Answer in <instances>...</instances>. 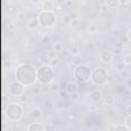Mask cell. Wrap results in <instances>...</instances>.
<instances>
[{
  "label": "cell",
  "mask_w": 131,
  "mask_h": 131,
  "mask_svg": "<svg viewBox=\"0 0 131 131\" xmlns=\"http://www.w3.org/2000/svg\"><path fill=\"white\" fill-rule=\"evenodd\" d=\"M126 84H127V87L131 89V78H128V80H127Z\"/></svg>",
  "instance_id": "obj_38"
},
{
  "label": "cell",
  "mask_w": 131,
  "mask_h": 131,
  "mask_svg": "<svg viewBox=\"0 0 131 131\" xmlns=\"http://www.w3.org/2000/svg\"><path fill=\"white\" fill-rule=\"evenodd\" d=\"M87 30L90 34H95L96 33V26L95 25H90V26H88Z\"/></svg>",
  "instance_id": "obj_29"
},
{
  "label": "cell",
  "mask_w": 131,
  "mask_h": 131,
  "mask_svg": "<svg viewBox=\"0 0 131 131\" xmlns=\"http://www.w3.org/2000/svg\"><path fill=\"white\" fill-rule=\"evenodd\" d=\"M86 47H87L88 49H90V50L94 49V46H93V44H91V43H87V44H86Z\"/></svg>",
  "instance_id": "obj_37"
},
{
  "label": "cell",
  "mask_w": 131,
  "mask_h": 131,
  "mask_svg": "<svg viewBox=\"0 0 131 131\" xmlns=\"http://www.w3.org/2000/svg\"><path fill=\"white\" fill-rule=\"evenodd\" d=\"M90 97L92 98L93 101H100L101 98H102V94H101V91L100 90H93L91 93H90Z\"/></svg>",
  "instance_id": "obj_12"
},
{
  "label": "cell",
  "mask_w": 131,
  "mask_h": 131,
  "mask_svg": "<svg viewBox=\"0 0 131 131\" xmlns=\"http://www.w3.org/2000/svg\"><path fill=\"white\" fill-rule=\"evenodd\" d=\"M105 4L107 5V7H108V8H117L119 5H121V2H120V1L108 0V1H105Z\"/></svg>",
  "instance_id": "obj_18"
},
{
  "label": "cell",
  "mask_w": 131,
  "mask_h": 131,
  "mask_svg": "<svg viewBox=\"0 0 131 131\" xmlns=\"http://www.w3.org/2000/svg\"><path fill=\"white\" fill-rule=\"evenodd\" d=\"M39 58H40L45 64H48V63H50V61H51L50 56H49V51H48V50H43V51L40 53Z\"/></svg>",
  "instance_id": "obj_11"
},
{
  "label": "cell",
  "mask_w": 131,
  "mask_h": 131,
  "mask_svg": "<svg viewBox=\"0 0 131 131\" xmlns=\"http://www.w3.org/2000/svg\"><path fill=\"white\" fill-rule=\"evenodd\" d=\"M108 77V72L103 68H95L91 74V81L95 85H103L106 83Z\"/></svg>",
  "instance_id": "obj_5"
},
{
  "label": "cell",
  "mask_w": 131,
  "mask_h": 131,
  "mask_svg": "<svg viewBox=\"0 0 131 131\" xmlns=\"http://www.w3.org/2000/svg\"><path fill=\"white\" fill-rule=\"evenodd\" d=\"M125 68H126V66H125L123 62H120V63L118 64V67H117V70H118V71H119V73H120L121 71L125 70Z\"/></svg>",
  "instance_id": "obj_33"
},
{
  "label": "cell",
  "mask_w": 131,
  "mask_h": 131,
  "mask_svg": "<svg viewBox=\"0 0 131 131\" xmlns=\"http://www.w3.org/2000/svg\"><path fill=\"white\" fill-rule=\"evenodd\" d=\"M28 131H45V130H44L43 125H41L40 123H33L29 125Z\"/></svg>",
  "instance_id": "obj_13"
},
{
  "label": "cell",
  "mask_w": 131,
  "mask_h": 131,
  "mask_svg": "<svg viewBox=\"0 0 131 131\" xmlns=\"http://www.w3.org/2000/svg\"><path fill=\"white\" fill-rule=\"evenodd\" d=\"M52 49L54 50V51H59V50H61L62 49V44H61V42H59V41H57V42H55L53 45H52Z\"/></svg>",
  "instance_id": "obj_21"
},
{
  "label": "cell",
  "mask_w": 131,
  "mask_h": 131,
  "mask_svg": "<svg viewBox=\"0 0 131 131\" xmlns=\"http://www.w3.org/2000/svg\"><path fill=\"white\" fill-rule=\"evenodd\" d=\"M69 51L73 54V55H76V54H79V47L76 43H72L69 45Z\"/></svg>",
  "instance_id": "obj_16"
},
{
  "label": "cell",
  "mask_w": 131,
  "mask_h": 131,
  "mask_svg": "<svg viewBox=\"0 0 131 131\" xmlns=\"http://www.w3.org/2000/svg\"><path fill=\"white\" fill-rule=\"evenodd\" d=\"M70 17H71L72 20H74V19H78V13H77V12H72V13L70 14Z\"/></svg>",
  "instance_id": "obj_35"
},
{
  "label": "cell",
  "mask_w": 131,
  "mask_h": 131,
  "mask_svg": "<svg viewBox=\"0 0 131 131\" xmlns=\"http://www.w3.org/2000/svg\"><path fill=\"white\" fill-rule=\"evenodd\" d=\"M67 131H69V130H67Z\"/></svg>",
  "instance_id": "obj_42"
},
{
  "label": "cell",
  "mask_w": 131,
  "mask_h": 131,
  "mask_svg": "<svg viewBox=\"0 0 131 131\" xmlns=\"http://www.w3.org/2000/svg\"><path fill=\"white\" fill-rule=\"evenodd\" d=\"M25 92V86L19 82H11L9 84V93L14 97H19Z\"/></svg>",
  "instance_id": "obj_7"
},
{
  "label": "cell",
  "mask_w": 131,
  "mask_h": 131,
  "mask_svg": "<svg viewBox=\"0 0 131 131\" xmlns=\"http://www.w3.org/2000/svg\"><path fill=\"white\" fill-rule=\"evenodd\" d=\"M15 78L17 82L23 84L25 87H28V86H31L35 82L37 78V73L33 66L23 64L16 69Z\"/></svg>",
  "instance_id": "obj_1"
},
{
  "label": "cell",
  "mask_w": 131,
  "mask_h": 131,
  "mask_svg": "<svg viewBox=\"0 0 131 131\" xmlns=\"http://www.w3.org/2000/svg\"><path fill=\"white\" fill-rule=\"evenodd\" d=\"M68 119H69L70 121L73 120V119H74V115H69V116H68Z\"/></svg>",
  "instance_id": "obj_41"
},
{
  "label": "cell",
  "mask_w": 131,
  "mask_h": 131,
  "mask_svg": "<svg viewBox=\"0 0 131 131\" xmlns=\"http://www.w3.org/2000/svg\"><path fill=\"white\" fill-rule=\"evenodd\" d=\"M28 98H29V96H28V94H23V95H20L19 97H17V100L19 101V102H21V103H24V102H27L28 101Z\"/></svg>",
  "instance_id": "obj_25"
},
{
  "label": "cell",
  "mask_w": 131,
  "mask_h": 131,
  "mask_svg": "<svg viewBox=\"0 0 131 131\" xmlns=\"http://www.w3.org/2000/svg\"><path fill=\"white\" fill-rule=\"evenodd\" d=\"M103 102L106 104V105H112L114 102H115V98L112 94H106L104 97H103Z\"/></svg>",
  "instance_id": "obj_17"
},
{
  "label": "cell",
  "mask_w": 131,
  "mask_h": 131,
  "mask_svg": "<svg viewBox=\"0 0 131 131\" xmlns=\"http://www.w3.org/2000/svg\"><path fill=\"white\" fill-rule=\"evenodd\" d=\"M126 113H127L129 116H131V104H129V105L127 106V108H126Z\"/></svg>",
  "instance_id": "obj_36"
},
{
  "label": "cell",
  "mask_w": 131,
  "mask_h": 131,
  "mask_svg": "<svg viewBox=\"0 0 131 131\" xmlns=\"http://www.w3.org/2000/svg\"><path fill=\"white\" fill-rule=\"evenodd\" d=\"M99 58L103 63H110L113 60V52L110 50H101L99 53Z\"/></svg>",
  "instance_id": "obj_8"
},
{
  "label": "cell",
  "mask_w": 131,
  "mask_h": 131,
  "mask_svg": "<svg viewBox=\"0 0 131 131\" xmlns=\"http://www.w3.org/2000/svg\"><path fill=\"white\" fill-rule=\"evenodd\" d=\"M13 29H15V26H14L13 24L8 25V30H13Z\"/></svg>",
  "instance_id": "obj_40"
},
{
  "label": "cell",
  "mask_w": 131,
  "mask_h": 131,
  "mask_svg": "<svg viewBox=\"0 0 131 131\" xmlns=\"http://www.w3.org/2000/svg\"><path fill=\"white\" fill-rule=\"evenodd\" d=\"M77 90H78V84L76 82H73V81L67 82V84H66V90H64L67 93H69L71 95V94L77 92Z\"/></svg>",
  "instance_id": "obj_9"
},
{
  "label": "cell",
  "mask_w": 131,
  "mask_h": 131,
  "mask_svg": "<svg viewBox=\"0 0 131 131\" xmlns=\"http://www.w3.org/2000/svg\"><path fill=\"white\" fill-rule=\"evenodd\" d=\"M63 5H64V8H71L72 6H74V2H73V1L66 0V1L63 2Z\"/></svg>",
  "instance_id": "obj_31"
},
{
  "label": "cell",
  "mask_w": 131,
  "mask_h": 131,
  "mask_svg": "<svg viewBox=\"0 0 131 131\" xmlns=\"http://www.w3.org/2000/svg\"><path fill=\"white\" fill-rule=\"evenodd\" d=\"M31 118L34 120H39L42 118V111L39 107H35L32 112H31Z\"/></svg>",
  "instance_id": "obj_14"
},
{
  "label": "cell",
  "mask_w": 131,
  "mask_h": 131,
  "mask_svg": "<svg viewBox=\"0 0 131 131\" xmlns=\"http://www.w3.org/2000/svg\"><path fill=\"white\" fill-rule=\"evenodd\" d=\"M127 39L131 42V29L128 31V33H127Z\"/></svg>",
  "instance_id": "obj_39"
},
{
  "label": "cell",
  "mask_w": 131,
  "mask_h": 131,
  "mask_svg": "<svg viewBox=\"0 0 131 131\" xmlns=\"http://www.w3.org/2000/svg\"><path fill=\"white\" fill-rule=\"evenodd\" d=\"M40 41H41V43H43V44H47V43H49V36H48L47 34H44V35L41 37Z\"/></svg>",
  "instance_id": "obj_27"
},
{
  "label": "cell",
  "mask_w": 131,
  "mask_h": 131,
  "mask_svg": "<svg viewBox=\"0 0 131 131\" xmlns=\"http://www.w3.org/2000/svg\"><path fill=\"white\" fill-rule=\"evenodd\" d=\"M26 17H27V14H26L24 11H19V12H17V13H16V18H17L19 21L25 20V19H26Z\"/></svg>",
  "instance_id": "obj_23"
},
{
  "label": "cell",
  "mask_w": 131,
  "mask_h": 131,
  "mask_svg": "<svg viewBox=\"0 0 131 131\" xmlns=\"http://www.w3.org/2000/svg\"><path fill=\"white\" fill-rule=\"evenodd\" d=\"M42 9L45 11H52L55 8V1H51V0H46L42 2Z\"/></svg>",
  "instance_id": "obj_10"
},
{
  "label": "cell",
  "mask_w": 131,
  "mask_h": 131,
  "mask_svg": "<svg viewBox=\"0 0 131 131\" xmlns=\"http://www.w3.org/2000/svg\"><path fill=\"white\" fill-rule=\"evenodd\" d=\"M79 96H80V94H79L78 91L75 92V93H73V94H71V98H72L73 100H77V99L79 98Z\"/></svg>",
  "instance_id": "obj_34"
},
{
  "label": "cell",
  "mask_w": 131,
  "mask_h": 131,
  "mask_svg": "<svg viewBox=\"0 0 131 131\" xmlns=\"http://www.w3.org/2000/svg\"><path fill=\"white\" fill-rule=\"evenodd\" d=\"M61 21L63 24H66V25H70V23L72 21V19L70 17V14H63L61 16Z\"/></svg>",
  "instance_id": "obj_22"
},
{
  "label": "cell",
  "mask_w": 131,
  "mask_h": 131,
  "mask_svg": "<svg viewBox=\"0 0 131 131\" xmlns=\"http://www.w3.org/2000/svg\"><path fill=\"white\" fill-rule=\"evenodd\" d=\"M23 113H24V110H23L21 105L16 102L10 103L8 105V107L6 108V117L11 122L19 121L23 117Z\"/></svg>",
  "instance_id": "obj_3"
},
{
  "label": "cell",
  "mask_w": 131,
  "mask_h": 131,
  "mask_svg": "<svg viewBox=\"0 0 131 131\" xmlns=\"http://www.w3.org/2000/svg\"><path fill=\"white\" fill-rule=\"evenodd\" d=\"M79 24H80V20H79V18H78V19H74V20H72V21L70 23V26H71V28L76 29V28L79 27Z\"/></svg>",
  "instance_id": "obj_26"
},
{
  "label": "cell",
  "mask_w": 131,
  "mask_h": 131,
  "mask_svg": "<svg viewBox=\"0 0 131 131\" xmlns=\"http://www.w3.org/2000/svg\"><path fill=\"white\" fill-rule=\"evenodd\" d=\"M39 25V21H38V18L37 17H34V18H30L27 23V28L29 30H33L35 29L37 26Z\"/></svg>",
  "instance_id": "obj_15"
},
{
  "label": "cell",
  "mask_w": 131,
  "mask_h": 131,
  "mask_svg": "<svg viewBox=\"0 0 131 131\" xmlns=\"http://www.w3.org/2000/svg\"><path fill=\"white\" fill-rule=\"evenodd\" d=\"M38 21L39 24L43 27V28H51L53 27V25L55 24V14L52 12V11H45V10H42L38 16Z\"/></svg>",
  "instance_id": "obj_4"
},
{
  "label": "cell",
  "mask_w": 131,
  "mask_h": 131,
  "mask_svg": "<svg viewBox=\"0 0 131 131\" xmlns=\"http://www.w3.org/2000/svg\"><path fill=\"white\" fill-rule=\"evenodd\" d=\"M91 69L87 66H78L75 69V78L79 82H86L91 78Z\"/></svg>",
  "instance_id": "obj_6"
},
{
  "label": "cell",
  "mask_w": 131,
  "mask_h": 131,
  "mask_svg": "<svg viewBox=\"0 0 131 131\" xmlns=\"http://www.w3.org/2000/svg\"><path fill=\"white\" fill-rule=\"evenodd\" d=\"M124 123H125V126L128 128V129H131V116H127L125 119H124Z\"/></svg>",
  "instance_id": "obj_24"
},
{
  "label": "cell",
  "mask_w": 131,
  "mask_h": 131,
  "mask_svg": "<svg viewBox=\"0 0 131 131\" xmlns=\"http://www.w3.org/2000/svg\"><path fill=\"white\" fill-rule=\"evenodd\" d=\"M128 75H129V72H128L126 69L120 72V76H121L122 78H127V77H128Z\"/></svg>",
  "instance_id": "obj_32"
},
{
  "label": "cell",
  "mask_w": 131,
  "mask_h": 131,
  "mask_svg": "<svg viewBox=\"0 0 131 131\" xmlns=\"http://www.w3.org/2000/svg\"><path fill=\"white\" fill-rule=\"evenodd\" d=\"M122 62L125 64V66H128V64H131V54L130 53H127L124 55L123 57V60Z\"/></svg>",
  "instance_id": "obj_20"
},
{
  "label": "cell",
  "mask_w": 131,
  "mask_h": 131,
  "mask_svg": "<svg viewBox=\"0 0 131 131\" xmlns=\"http://www.w3.org/2000/svg\"><path fill=\"white\" fill-rule=\"evenodd\" d=\"M72 61H73V63H74L76 67H78V66H81V63H82V57L80 56V54H76V55H73Z\"/></svg>",
  "instance_id": "obj_19"
},
{
  "label": "cell",
  "mask_w": 131,
  "mask_h": 131,
  "mask_svg": "<svg viewBox=\"0 0 131 131\" xmlns=\"http://www.w3.org/2000/svg\"><path fill=\"white\" fill-rule=\"evenodd\" d=\"M54 78V73L49 64L41 66L37 71V79L40 83H51Z\"/></svg>",
  "instance_id": "obj_2"
},
{
  "label": "cell",
  "mask_w": 131,
  "mask_h": 131,
  "mask_svg": "<svg viewBox=\"0 0 131 131\" xmlns=\"http://www.w3.org/2000/svg\"><path fill=\"white\" fill-rule=\"evenodd\" d=\"M107 8H108V7H107V5L105 4V2H103V3L99 6V10H100V12H101V13L106 12V11H107Z\"/></svg>",
  "instance_id": "obj_30"
},
{
  "label": "cell",
  "mask_w": 131,
  "mask_h": 131,
  "mask_svg": "<svg viewBox=\"0 0 131 131\" xmlns=\"http://www.w3.org/2000/svg\"><path fill=\"white\" fill-rule=\"evenodd\" d=\"M114 131H129V129L125 125H118Z\"/></svg>",
  "instance_id": "obj_28"
}]
</instances>
